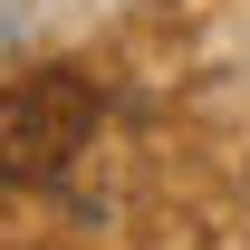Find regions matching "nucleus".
I'll list each match as a JSON object with an SVG mask.
<instances>
[{
    "label": "nucleus",
    "mask_w": 250,
    "mask_h": 250,
    "mask_svg": "<svg viewBox=\"0 0 250 250\" xmlns=\"http://www.w3.org/2000/svg\"><path fill=\"white\" fill-rule=\"evenodd\" d=\"M96 135V87L77 67H39L0 87V183H58Z\"/></svg>",
    "instance_id": "nucleus-1"
}]
</instances>
